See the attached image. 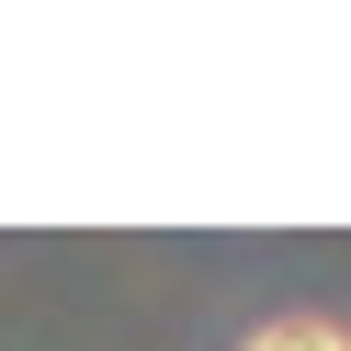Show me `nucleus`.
I'll return each instance as SVG.
<instances>
[{
	"mask_svg": "<svg viewBox=\"0 0 351 351\" xmlns=\"http://www.w3.org/2000/svg\"><path fill=\"white\" fill-rule=\"evenodd\" d=\"M250 351H351V340H340L328 317H272V328H261Z\"/></svg>",
	"mask_w": 351,
	"mask_h": 351,
	"instance_id": "nucleus-1",
	"label": "nucleus"
}]
</instances>
